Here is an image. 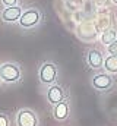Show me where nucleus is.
Wrapping results in <instances>:
<instances>
[{
    "instance_id": "obj_1",
    "label": "nucleus",
    "mask_w": 117,
    "mask_h": 126,
    "mask_svg": "<svg viewBox=\"0 0 117 126\" xmlns=\"http://www.w3.org/2000/svg\"><path fill=\"white\" fill-rule=\"evenodd\" d=\"M22 76L21 67L18 63L13 62H6L3 64H0V79L6 84H13L18 82Z\"/></svg>"
},
{
    "instance_id": "obj_2",
    "label": "nucleus",
    "mask_w": 117,
    "mask_h": 126,
    "mask_svg": "<svg viewBox=\"0 0 117 126\" xmlns=\"http://www.w3.org/2000/svg\"><path fill=\"white\" fill-rule=\"evenodd\" d=\"M57 64L53 62H45L40 66V70H38V78H40V82L44 84V85H51L56 82L57 79Z\"/></svg>"
},
{
    "instance_id": "obj_3",
    "label": "nucleus",
    "mask_w": 117,
    "mask_h": 126,
    "mask_svg": "<svg viewBox=\"0 0 117 126\" xmlns=\"http://www.w3.org/2000/svg\"><path fill=\"white\" fill-rule=\"evenodd\" d=\"M40 21H41V13H40V10L38 9H35V7H29L27 10H24L22 12V15H21V18H19V27L21 28H24V30H31V28H34V27H37L38 24H40Z\"/></svg>"
},
{
    "instance_id": "obj_4",
    "label": "nucleus",
    "mask_w": 117,
    "mask_h": 126,
    "mask_svg": "<svg viewBox=\"0 0 117 126\" xmlns=\"http://www.w3.org/2000/svg\"><path fill=\"white\" fill-rule=\"evenodd\" d=\"M91 85L98 91H108L114 85V78L107 72H100V73L92 76Z\"/></svg>"
},
{
    "instance_id": "obj_5",
    "label": "nucleus",
    "mask_w": 117,
    "mask_h": 126,
    "mask_svg": "<svg viewBox=\"0 0 117 126\" xmlns=\"http://www.w3.org/2000/svg\"><path fill=\"white\" fill-rule=\"evenodd\" d=\"M18 126H38V117L31 109H22L16 114Z\"/></svg>"
},
{
    "instance_id": "obj_6",
    "label": "nucleus",
    "mask_w": 117,
    "mask_h": 126,
    "mask_svg": "<svg viewBox=\"0 0 117 126\" xmlns=\"http://www.w3.org/2000/svg\"><path fill=\"white\" fill-rule=\"evenodd\" d=\"M24 9L21 7V4H16V6H9V7H4L1 10V21L6 22V24H13V22H18L21 15H22Z\"/></svg>"
},
{
    "instance_id": "obj_7",
    "label": "nucleus",
    "mask_w": 117,
    "mask_h": 126,
    "mask_svg": "<svg viewBox=\"0 0 117 126\" xmlns=\"http://www.w3.org/2000/svg\"><path fill=\"white\" fill-rule=\"evenodd\" d=\"M47 101L51 104V106H54V104H57L60 101H63L64 98H66V94H64V91H63V88L60 87V85H56V84H51L50 87H48V90H47Z\"/></svg>"
},
{
    "instance_id": "obj_8",
    "label": "nucleus",
    "mask_w": 117,
    "mask_h": 126,
    "mask_svg": "<svg viewBox=\"0 0 117 126\" xmlns=\"http://www.w3.org/2000/svg\"><path fill=\"white\" fill-rule=\"evenodd\" d=\"M87 64L91 69H101L102 67V63H104V56L101 51L92 48L87 53Z\"/></svg>"
},
{
    "instance_id": "obj_9",
    "label": "nucleus",
    "mask_w": 117,
    "mask_h": 126,
    "mask_svg": "<svg viewBox=\"0 0 117 126\" xmlns=\"http://www.w3.org/2000/svg\"><path fill=\"white\" fill-rule=\"evenodd\" d=\"M69 113H70V109H69V103L66 101V98L63 101H60L57 104L53 106V116L57 119V120H64L69 117Z\"/></svg>"
},
{
    "instance_id": "obj_10",
    "label": "nucleus",
    "mask_w": 117,
    "mask_h": 126,
    "mask_svg": "<svg viewBox=\"0 0 117 126\" xmlns=\"http://www.w3.org/2000/svg\"><path fill=\"white\" fill-rule=\"evenodd\" d=\"M102 67L105 69L107 73H117V56L110 54V56L104 57Z\"/></svg>"
},
{
    "instance_id": "obj_11",
    "label": "nucleus",
    "mask_w": 117,
    "mask_h": 126,
    "mask_svg": "<svg viewBox=\"0 0 117 126\" xmlns=\"http://www.w3.org/2000/svg\"><path fill=\"white\" fill-rule=\"evenodd\" d=\"M116 38H117V31L114 28H107V30H104L102 34H101V43H102L104 46L111 44Z\"/></svg>"
},
{
    "instance_id": "obj_12",
    "label": "nucleus",
    "mask_w": 117,
    "mask_h": 126,
    "mask_svg": "<svg viewBox=\"0 0 117 126\" xmlns=\"http://www.w3.org/2000/svg\"><path fill=\"white\" fill-rule=\"evenodd\" d=\"M107 51H108L110 54H113V56H117V38L111 43V44L107 46Z\"/></svg>"
},
{
    "instance_id": "obj_13",
    "label": "nucleus",
    "mask_w": 117,
    "mask_h": 126,
    "mask_svg": "<svg viewBox=\"0 0 117 126\" xmlns=\"http://www.w3.org/2000/svg\"><path fill=\"white\" fill-rule=\"evenodd\" d=\"M0 126H10L9 116L4 114V113H0Z\"/></svg>"
},
{
    "instance_id": "obj_14",
    "label": "nucleus",
    "mask_w": 117,
    "mask_h": 126,
    "mask_svg": "<svg viewBox=\"0 0 117 126\" xmlns=\"http://www.w3.org/2000/svg\"><path fill=\"white\" fill-rule=\"evenodd\" d=\"M1 3H3V6L4 7H9V6H16V4H19V0H0Z\"/></svg>"
},
{
    "instance_id": "obj_15",
    "label": "nucleus",
    "mask_w": 117,
    "mask_h": 126,
    "mask_svg": "<svg viewBox=\"0 0 117 126\" xmlns=\"http://www.w3.org/2000/svg\"><path fill=\"white\" fill-rule=\"evenodd\" d=\"M111 1H113V4H116L117 6V0H111Z\"/></svg>"
}]
</instances>
